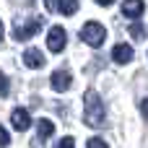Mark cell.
I'll use <instances>...</instances> for the list:
<instances>
[{
    "instance_id": "4",
    "label": "cell",
    "mask_w": 148,
    "mask_h": 148,
    "mask_svg": "<svg viewBox=\"0 0 148 148\" xmlns=\"http://www.w3.org/2000/svg\"><path fill=\"white\" fill-rule=\"evenodd\" d=\"M65 42H68V34H65V29L62 26H52L49 31H47V47H49V52H62L65 49Z\"/></svg>"
},
{
    "instance_id": "17",
    "label": "cell",
    "mask_w": 148,
    "mask_h": 148,
    "mask_svg": "<svg viewBox=\"0 0 148 148\" xmlns=\"http://www.w3.org/2000/svg\"><path fill=\"white\" fill-rule=\"evenodd\" d=\"M44 5H47V10L52 13V10H57V5H60V0H44Z\"/></svg>"
},
{
    "instance_id": "1",
    "label": "cell",
    "mask_w": 148,
    "mask_h": 148,
    "mask_svg": "<svg viewBox=\"0 0 148 148\" xmlns=\"http://www.w3.org/2000/svg\"><path fill=\"white\" fill-rule=\"evenodd\" d=\"M104 117L107 114H104V104H101L99 94L94 88H88L83 96V122L88 127H99V125H104Z\"/></svg>"
},
{
    "instance_id": "13",
    "label": "cell",
    "mask_w": 148,
    "mask_h": 148,
    "mask_svg": "<svg viewBox=\"0 0 148 148\" xmlns=\"http://www.w3.org/2000/svg\"><path fill=\"white\" fill-rule=\"evenodd\" d=\"M8 94H10V83H8V78L3 75V70H0V96L5 99Z\"/></svg>"
},
{
    "instance_id": "16",
    "label": "cell",
    "mask_w": 148,
    "mask_h": 148,
    "mask_svg": "<svg viewBox=\"0 0 148 148\" xmlns=\"http://www.w3.org/2000/svg\"><path fill=\"white\" fill-rule=\"evenodd\" d=\"M8 143H10V135H8V130H5V127H0V148H5Z\"/></svg>"
},
{
    "instance_id": "8",
    "label": "cell",
    "mask_w": 148,
    "mask_h": 148,
    "mask_svg": "<svg viewBox=\"0 0 148 148\" xmlns=\"http://www.w3.org/2000/svg\"><path fill=\"white\" fill-rule=\"evenodd\" d=\"M10 120H13V127H16V130H21V133H23V130H29V125H31L29 112H26V109H21V107H18V109H13Z\"/></svg>"
},
{
    "instance_id": "7",
    "label": "cell",
    "mask_w": 148,
    "mask_h": 148,
    "mask_svg": "<svg viewBox=\"0 0 148 148\" xmlns=\"http://www.w3.org/2000/svg\"><path fill=\"white\" fill-rule=\"evenodd\" d=\"M70 83H73V75L68 70H55L52 73V88L55 91H68Z\"/></svg>"
},
{
    "instance_id": "3",
    "label": "cell",
    "mask_w": 148,
    "mask_h": 148,
    "mask_svg": "<svg viewBox=\"0 0 148 148\" xmlns=\"http://www.w3.org/2000/svg\"><path fill=\"white\" fill-rule=\"evenodd\" d=\"M81 39H83L88 47H101L104 39H107V29H104L99 21H88V23H83V29H81Z\"/></svg>"
},
{
    "instance_id": "9",
    "label": "cell",
    "mask_w": 148,
    "mask_h": 148,
    "mask_svg": "<svg viewBox=\"0 0 148 148\" xmlns=\"http://www.w3.org/2000/svg\"><path fill=\"white\" fill-rule=\"evenodd\" d=\"M143 8H146L143 0H125V3H122V16H125V18H138V16L143 13Z\"/></svg>"
},
{
    "instance_id": "2",
    "label": "cell",
    "mask_w": 148,
    "mask_h": 148,
    "mask_svg": "<svg viewBox=\"0 0 148 148\" xmlns=\"http://www.w3.org/2000/svg\"><path fill=\"white\" fill-rule=\"evenodd\" d=\"M44 26V18L42 16H36V18H29V21H13V39L16 42H26V39H31L39 29Z\"/></svg>"
},
{
    "instance_id": "11",
    "label": "cell",
    "mask_w": 148,
    "mask_h": 148,
    "mask_svg": "<svg viewBox=\"0 0 148 148\" xmlns=\"http://www.w3.org/2000/svg\"><path fill=\"white\" fill-rule=\"evenodd\" d=\"M60 13H65V16H73L75 10H78V0H60Z\"/></svg>"
},
{
    "instance_id": "12",
    "label": "cell",
    "mask_w": 148,
    "mask_h": 148,
    "mask_svg": "<svg viewBox=\"0 0 148 148\" xmlns=\"http://www.w3.org/2000/svg\"><path fill=\"white\" fill-rule=\"evenodd\" d=\"M130 36H133V39H143V36H146V26H140V23H130Z\"/></svg>"
},
{
    "instance_id": "20",
    "label": "cell",
    "mask_w": 148,
    "mask_h": 148,
    "mask_svg": "<svg viewBox=\"0 0 148 148\" xmlns=\"http://www.w3.org/2000/svg\"><path fill=\"white\" fill-rule=\"evenodd\" d=\"M0 42H3V21H0Z\"/></svg>"
},
{
    "instance_id": "15",
    "label": "cell",
    "mask_w": 148,
    "mask_h": 148,
    "mask_svg": "<svg viewBox=\"0 0 148 148\" xmlns=\"http://www.w3.org/2000/svg\"><path fill=\"white\" fill-rule=\"evenodd\" d=\"M86 148H109L101 138H88V143H86Z\"/></svg>"
},
{
    "instance_id": "6",
    "label": "cell",
    "mask_w": 148,
    "mask_h": 148,
    "mask_svg": "<svg viewBox=\"0 0 148 148\" xmlns=\"http://www.w3.org/2000/svg\"><path fill=\"white\" fill-rule=\"evenodd\" d=\"M112 60H114L117 65H127V62L133 60V47H130V44H114Z\"/></svg>"
},
{
    "instance_id": "10",
    "label": "cell",
    "mask_w": 148,
    "mask_h": 148,
    "mask_svg": "<svg viewBox=\"0 0 148 148\" xmlns=\"http://www.w3.org/2000/svg\"><path fill=\"white\" fill-rule=\"evenodd\" d=\"M55 133V125H52V120H39V140H44V138H49Z\"/></svg>"
},
{
    "instance_id": "14",
    "label": "cell",
    "mask_w": 148,
    "mask_h": 148,
    "mask_svg": "<svg viewBox=\"0 0 148 148\" xmlns=\"http://www.w3.org/2000/svg\"><path fill=\"white\" fill-rule=\"evenodd\" d=\"M55 148H75V140H73L70 135H65L62 140H57V146H55Z\"/></svg>"
},
{
    "instance_id": "5",
    "label": "cell",
    "mask_w": 148,
    "mask_h": 148,
    "mask_svg": "<svg viewBox=\"0 0 148 148\" xmlns=\"http://www.w3.org/2000/svg\"><path fill=\"white\" fill-rule=\"evenodd\" d=\"M23 62H26V68H44V52L42 49H36V47H29L26 52H23Z\"/></svg>"
},
{
    "instance_id": "18",
    "label": "cell",
    "mask_w": 148,
    "mask_h": 148,
    "mask_svg": "<svg viewBox=\"0 0 148 148\" xmlns=\"http://www.w3.org/2000/svg\"><path fill=\"white\" fill-rule=\"evenodd\" d=\"M140 114L148 120V99H140Z\"/></svg>"
},
{
    "instance_id": "19",
    "label": "cell",
    "mask_w": 148,
    "mask_h": 148,
    "mask_svg": "<svg viewBox=\"0 0 148 148\" xmlns=\"http://www.w3.org/2000/svg\"><path fill=\"white\" fill-rule=\"evenodd\" d=\"M96 3H99V5H112L114 0H96Z\"/></svg>"
}]
</instances>
